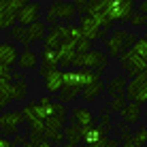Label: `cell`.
<instances>
[{
  "mask_svg": "<svg viewBox=\"0 0 147 147\" xmlns=\"http://www.w3.org/2000/svg\"><path fill=\"white\" fill-rule=\"evenodd\" d=\"M136 34L128 32V30H111V34L105 38V47H107V53L113 55V58H119L124 51L134 47L136 43Z\"/></svg>",
  "mask_w": 147,
  "mask_h": 147,
  "instance_id": "obj_1",
  "label": "cell"
},
{
  "mask_svg": "<svg viewBox=\"0 0 147 147\" xmlns=\"http://www.w3.org/2000/svg\"><path fill=\"white\" fill-rule=\"evenodd\" d=\"M77 4L75 2H53L51 7L47 9V13H45V19H47V24H70V19L77 17Z\"/></svg>",
  "mask_w": 147,
  "mask_h": 147,
  "instance_id": "obj_2",
  "label": "cell"
},
{
  "mask_svg": "<svg viewBox=\"0 0 147 147\" xmlns=\"http://www.w3.org/2000/svg\"><path fill=\"white\" fill-rule=\"evenodd\" d=\"M24 4V0H0V30H13L17 26V15Z\"/></svg>",
  "mask_w": 147,
  "mask_h": 147,
  "instance_id": "obj_3",
  "label": "cell"
},
{
  "mask_svg": "<svg viewBox=\"0 0 147 147\" xmlns=\"http://www.w3.org/2000/svg\"><path fill=\"white\" fill-rule=\"evenodd\" d=\"M83 92V85L79 81V68L73 70H64V88L60 92V102H73L77 96H81Z\"/></svg>",
  "mask_w": 147,
  "mask_h": 147,
  "instance_id": "obj_4",
  "label": "cell"
},
{
  "mask_svg": "<svg viewBox=\"0 0 147 147\" xmlns=\"http://www.w3.org/2000/svg\"><path fill=\"white\" fill-rule=\"evenodd\" d=\"M88 15H92L100 22L105 30H111L113 26V13H111V0H92L88 7Z\"/></svg>",
  "mask_w": 147,
  "mask_h": 147,
  "instance_id": "obj_5",
  "label": "cell"
},
{
  "mask_svg": "<svg viewBox=\"0 0 147 147\" xmlns=\"http://www.w3.org/2000/svg\"><path fill=\"white\" fill-rule=\"evenodd\" d=\"M119 64L126 68V73L130 75V79H134L136 75H141V73L147 70V60H143L136 51H132V49H128V51H124L119 55Z\"/></svg>",
  "mask_w": 147,
  "mask_h": 147,
  "instance_id": "obj_6",
  "label": "cell"
},
{
  "mask_svg": "<svg viewBox=\"0 0 147 147\" xmlns=\"http://www.w3.org/2000/svg\"><path fill=\"white\" fill-rule=\"evenodd\" d=\"M26 121L22 111H4L2 115H0V130H2L4 136H11V134H17L19 126Z\"/></svg>",
  "mask_w": 147,
  "mask_h": 147,
  "instance_id": "obj_7",
  "label": "cell"
},
{
  "mask_svg": "<svg viewBox=\"0 0 147 147\" xmlns=\"http://www.w3.org/2000/svg\"><path fill=\"white\" fill-rule=\"evenodd\" d=\"M79 28L83 32V36L90 38V40L102 38V34L107 32V30L100 26V22L96 17H92V15H79Z\"/></svg>",
  "mask_w": 147,
  "mask_h": 147,
  "instance_id": "obj_8",
  "label": "cell"
},
{
  "mask_svg": "<svg viewBox=\"0 0 147 147\" xmlns=\"http://www.w3.org/2000/svg\"><path fill=\"white\" fill-rule=\"evenodd\" d=\"M136 4L130 0H111V13L115 22H130L136 13Z\"/></svg>",
  "mask_w": 147,
  "mask_h": 147,
  "instance_id": "obj_9",
  "label": "cell"
},
{
  "mask_svg": "<svg viewBox=\"0 0 147 147\" xmlns=\"http://www.w3.org/2000/svg\"><path fill=\"white\" fill-rule=\"evenodd\" d=\"M38 17H40V2H26L24 9L19 11V15H17V24L24 26V28H28V26H32V24L40 22Z\"/></svg>",
  "mask_w": 147,
  "mask_h": 147,
  "instance_id": "obj_10",
  "label": "cell"
},
{
  "mask_svg": "<svg viewBox=\"0 0 147 147\" xmlns=\"http://www.w3.org/2000/svg\"><path fill=\"white\" fill-rule=\"evenodd\" d=\"M43 85H45V90H47V94H51V96L62 92V88H64V70L55 68V70H49L47 75H43Z\"/></svg>",
  "mask_w": 147,
  "mask_h": 147,
  "instance_id": "obj_11",
  "label": "cell"
},
{
  "mask_svg": "<svg viewBox=\"0 0 147 147\" xmlns=\"http://www.w3.org/2000/svg\"><path fill=\"white\" fill-rule=\"evenodd\" d=\"M107 62H109V53H105L102 49H92V51L85 55V68H90V70L94 68L100 75L107 68Z\"/></svg>",
  "mask_w": 147,
  "mask_h": 147,
  "instance_id": "obj_12",
  "label": "cell"
},
{
  "mask_svg": "<svg viewBox=\"0 0 147 147\" xmlns=\"http://www.w3.org/2000/svg\"><path fill=\"white\" fill-rule=\"evenodd\" d=\"M94 121H96L94 113L88 107H75L70 111V124H77L81 128H92V126H96Z\"/></svg>",
  "mask_w": 147,
  "mask_h": 147,
  "instance_id": "obj_13",
  "label": "cell"
},
{
  "mask_svg": "<svg viewBox=\"0 0 147 147\" xmlns=\"http://www.w3.org/2000/svg\"><path fill=\"white\" fill-rule=\"evenodd\" d=\"M60 66V51H49V49H43L40 51V68L38 75H47L49 70H55Z\"/></svg>",
  "mask_w": 147,
  "mask_h": 147,
  "instance_id": "obj_14",
  "label": "cell"
},
{
  "mask_svg": "<svg viewBox=\"0 0 147 147\" xmlns=\"http://www.w3.org/2000/svg\"><path fill=\"white\" fill-rule=\"evenodd\" d=\"M19 62V53H17V45L15 43H0V64L4 66H13V64Z\"/></svg>",
  "mask_w": 147,
  "mask_h": 147,
  "instance_id": "obj_15",
  "label": "cell"
},
{
  "mask_svg": "<svg viewBox=\"0 0 147 147\" xmlns=\"http://www.w3.org/2000/svg\"><path fill=\"white\" fill-rule=\"evenodd\" d=\"M126 90H128V81L124 75H115L113 79L107 83V94L113 98H126Z\"/></svg>",
  "mask_w": 147,
  "mask_h": 147,
  "instance_id": "obj_16",
  "label": "cell"
},
{
  "mask_svg": "<svg viewBox=\"0 0 147 147\" xmlns=\"http://www.w3.org/2000/svg\"><path fill=\"white\" fill-rule=\"evenodd\" d=\"M145 88H147V70H145V73H141V75H136L134 79H130V81H128L126 98H128L130 102H134V100H136V96L143 92Z\"/></svg>",
  "mask_w": 147,
  "mask_h": 147,
  "instance_id": "obj_17",
  "label": "cell"
},
{
  "mask_svg": "<svg viewBox=\"0 0 147 147\" xmlns=\"http://www.w3.org/2000/svg\"><path fill=\"white\" fill-rule=\"evenodd\" d=\"M26 98H28V79L24 73L15 70V75H13V100L15 102H22Z\"/></svg>",
  "mask_w": 147,
  "mask_h": 147,
  "instance_id": "obj_18",
  "label": "cell"
},
{
  "mask_svg": "<svg viewBox=\"0 0 147 147\" xmlns=\"http://www.w3.org/2000/svg\"><path fill=\"white\" fill-rule=\"evenodd\" d=\"M17 66L22 68V70H32V68H36V66H38V55L34 53L30 47H24L22 51H19V62H17Z\"/></svg>",
  "mask_w": 147,
  "mask_h": 147,
  "instance_id": "obj_19",
  "label": "cell"
},
{
  "mask_svg": "<svg viewBox=\"0 0 147 147\" xmlns=\"http://www.w3.org/2000/svg\"><path fill=\"white\" fill-rule=\"evenodd\" d=\"M121 119H124V124H128V126L136 124V121L141 119V105L139 102H128L124 107V111H121Z\"/></svg>",
  "mask_w": 147,
  "mask_h": 147,
  "instance_id": "obj_20",
  "label": "cell"
},
{
  "mask_svg": "<svg viewBox=\"0 0 147 147\" xmlns=\"http://www.w3.org/2000/svg\"><path fill=\"white\" fill-rule=\"evenodd\" d=\"M47 26H45V22H36L32 24V26H28V40L30 45L36 43V40H45V36H47Z\"/></svg>",
  "mask_w": 147,
  "mask_h": 147,
  "instance_id": "obj_21",
  "label": "cell"
},
{
  "mask_svg": "<svg viewBox=\"0 0 147 147\" xmlns=\"http://www.w3.org/2000/svg\"><path fill=\"white\" fill-rule=\"evenodd\" d=\"M85 130H88V128H81V126H77V124H68L66 128H64V136L68 139V143L77 145L79 141H83Z\"/></svg>",
  "mask_w": 147,
  "mask_h": 147,
  "instance_id": "obj_22",
  "label": "cell"
},
{
  "mask_svg": "<svg viewBox=\"0 0 147 147\" xmlns=\"http://www.w3.org/2000/svg\"><path fill=\"white\" fill-rule=\"evenodd\" d=\"M145 145H147V126H141L128 141H124V147H145Z\"/></svg>",
  "mask_w": 147,
  "mask_h": 147,
  "instance_id": "obj_23",
  "label": "cell"
},
{
  "mask_svg": "<svg viewBox=\"0 0 147 147\" xmlns=\"http://www.w3.org/2000/svg\"><path fill=\"white\" fill-rule=\"evenodd\" d=\"M105 90H107V88H105V83H102V81H98V83L90 85V88H85L83 92H81V100H83V102H92V100H96Z\"/></svg>",
  "mask_w": 147,
  "mask_h": 147,
  "instance_id": "obj_24",
  "label": "cell"
},
{
  "mask_svg": "<svg viewBox=\"0 0 147 147\" xmlns=\"http://www.w3.org/2000/svg\"><path fill=\"white\" fill-rule=\"evenodd\" d=\"M13 102V81H0V107H9Z\"/></svg>",
  "mask_w": 147,
  "mask_h": 147,
  "instance_id": "obj_25",
  "label": "cell"
},
{
  "mask_svg": "<svg viewBox=\"0 0 147 147\" xmlns=\"http://www.w3.org/2000/svg\"><path fill=\"white\" fill-rule=\"evenodd\" d=\"M79 81H81V85H83V90H85V88H90V85L98 83L100 81V73L90 70V68H79Z\"/></svg>",
  "mask_w": 147,
  "mask_h": 147,
  "instance_id": "obj_26",
  "label": "cell"
},
{
  "mask_svg": "<svg viewBox=\"0 0 147 147\" xmlns=\"http://www.w3.org/2000/svg\"><path fill=\"white\" fill-rule=\"evenodd\" d=\"M105 139V134L100 132L96 126H92V128H88L85 130V136H83V145L85 147H92V145H96V143H100V141Z\"/></svg>",
  "mask_w": 147,
  "mask_h": 147,
  "instance_id": "obj_27",
  "label": "cell"
},
{
  "mask_svg": "<svg viewBox=\"0 0 147 147\" xmlns=\"http://www.w3.org/2000/svg\"><path fill=\"white\" fill-rule=\"evenodd\" d=\"M9 36H11L13 40H17V43H22V45H26V47H30V40H28V28H24V26H15L13 30H9Z\"/></svg>",
  "mask_w": 147,
  "mask_h": 147,
  "instance_id": "obj_28",
  "label": "cell"
},
{
  "mask_svg": "<svg viewBox=\"0 0 147 147\" xmlns=\"http://www.w3.org/2000/svg\"><path fill=\"white\" fill-rule=\"evenodd\" d=\"M96 128H98V130H100V132H102L105 136H109L111 128H113V124H111V113H109V111H105V113H100V115H98Z\"/></svg>",
  "mask_w": 147,
  "mask_h": 147,
  "instance_id": "obj_29",
  "label": "cell"
},
{
  "mask_svg": "<svg viewBox=\"0 0 147 147\" xmlns=\"http://www.w3.org/2000/svg\"><path fill=\"white\" fill-rule=\"evenodd\" d=\"M132 51H136L143 60H147V36H141L139 40H136L134 47H132Z\"/></svg>",
  "mask_w": 147,
  "mask_h": 147,
  "instance_id": "obj_30",
  "label": "cell"
},
{
  "mask_svg": "<svg viewBox=\"0 0 147 147\" xmlns=\"http://www.w3.org/2000/svg\"><path fill=\"white\" fill-rule=\"evenodd\" d=\"M130 24H132V28H147V15L141 13V11H136L134 17L130 19Z\"/></svg>",
  "mask_w": 147,
  "mask_h": 147,
  "instance_id": "obj_31",
  "label": "cell"
},
{
  "mask_svg": "<svg viewBox=\"0 0 147 147\" xmlns=\"http://www.w3.org/2000/svg\"><path fill=\"white\" fill-rule=\"evenodd\" d=\"M115 132L119 134V139H121V143H124V141H128L130 136H132L134 132H130L128 130V124H119V126H115Z\"/></svg>",
  "mask_w": 147,
  "mask_h": 147,
  "instance_id": "obj_32",
  "label": "cell"
},
{
  "mask_svg": "<svg viewBox=\"0 0 147 147\" xmlns=\"http://www.w3.org/2000/svg\"><path fill=\"white\" fill-rule=\"evenodd\" d=\"M90 51H92V40L83 36V38L77 43V53H90Z\"/></svg>",
  "mask_w": 147,
  "mask_h": 147,
  "instance_id": "obj_33",
  "label": "cell"
},
{
  "mask_svg": "<svg viewBox=\"0 0 147 147\" xmlns=\"http://www.w3.org/2000/svg\"><path fill=\"white\" fill-rule=\"evenodd\" d=\"M13 75H15V70L11 66L0 64V81H13Z\"/></svg>",
  "mask_w": 147,
  "mask_h": 147,
  "instance_id": "obj_34",
  "label": "cell"
},
{
  "mask_svg": "<svg viewBox=\"0 0 147 147\" xmlns=\"http://www.w3.org/2000/svg\"><path fill=\"white\" fill-rule=\"evenodd\" d=\"M92 147H119V141H117V139H111V136H105L100 143H96V145H92Z\"/></svg>",
  "mask_w": 147,
  "mask_h": 147,
  "instance_id": "obj_35",
  "label": "cell"
},
{
  "mask_svg": "<svg viewBox=\"0 0 147 147\" xmlns=\"http://www.w3.org/2000/svg\"><path fill=\"white\" fill-rule=\"evenodd\" d=\"M0 147H15V143L9 136H0Z\"/></svg>",
  "mask_w": 147,
  "mask_h": 147,
  "instance_id": "obj_36",
  "label": "cell"
},
{
  "mask_svg": "<svg viewBox=\"0 0 147 147\" xmlns=\"http://www.w3.org/2000/svg\"><path fill=\"white\" fill-rule=\"evenodd\" d=\"M36 147H53V143H51V141H47V139H40L36 143Z\"/></svg>",
  "mask_w": 147,
  "mask_h": 147,
  "instance_id": "obj_37",
  "label": "cell"
},
{
  "mask_svg": "<svg viewBox=\"0 0 147 147\" xmlns=\"http://www.w3.org/2000/svg\"><path fill=\"white\" fill-rule=\"evenodd\" d=\"M136 11H141V13H145V15H147V0H143V2L139 4V9H136Z\"/></svg>",
  "mask_w": 147,
  "mask_h": 147,
  "instance_id": "obj_38",
  "label": "cell"
},
{
  "mask_svg": "<svg viewBox=\"0 0 147 147\" xmlns=\"http://www.w3.org/2000/svg\"><path fill=\"white\" fill-rule=\"evenodd\" d=\"M22 147H36V143H32V141H28L26 145H22Z\"/></svg>",
  "mask_w": 147,
  "mask_h": 147,
  "instance_id": "obj_39",
  "label": "cell"
},
{
  "mask_svg": "<svg viewBox=\"0 0 147 147\" xmlns=\"http://www.w3.org/2000/svg\"><path fill=\"white\" fill-rule=\"evenodd\" d=\"M60 147H79V145H73V143H64V145H60Z\"/></svg>",
  "mask_w": 147,
  "mask_h": 147,
  "instance_id": "obj_40",
  "label": "cell"
},
{
  "mask_svg": "<svg viewBox=\"0 0 147 147\" xmlns=\"http://www.w3.org/2000/svg\"><path fill=\"white\" fill-rule=\"evenodd\" d=\"M121 147H124V145H121Z\"/></svg>",
  "mask_w": 147,
  "mask_h": 147,
  "instance_id": "obj_41",
  "label": "cell"
}]
</instances>
